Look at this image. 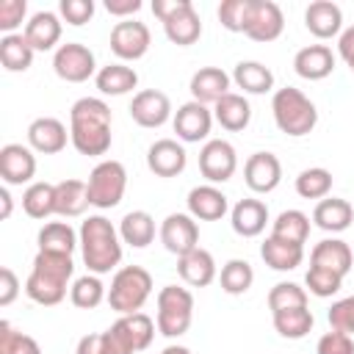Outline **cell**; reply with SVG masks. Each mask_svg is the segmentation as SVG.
I'll return each mask as SVG.
<instances>
[{
  "instance_id": "obj_1",
  "label": "cell",
  "mask_w": 354,
  "mask_h": 354,
  "mask_svg": "<svg viewBox=\"0 0 354 354\" xmlns=\"http://www.w3.org/2000/svg\"><path fill=\"white\" fill-rule=\"evenodd\" d=\"M69 141L80 155L97 158L111 149V108L100 97H80L69 111Z\"/></svg>"
},
{
  "instance_id": "obj_2",
  "label": "cell",
  "mask_w": 354,
  "mask_h": 354,
  "mask_svg": "<svg viewBox=\"0 0 354 354\" xmlns=\"http://www.w3.org/2000/svg\"><path fill=\"white\" fill-rule=\"evenodd\" d=\"M75 274L72 254H58V252H36L33 268L25 282L28 299H33L41 307H53L66 296L69 279Z\"/></svg>"
},
{
  "instance_id": "obj_3",
  "label": "cell",
  "mask_w": 354,
  "mask_h": 354,
  "mask_svg": "<svg viewBox=\"0 0 354 354\" xmlns=\"http://www.w3.org/2000/svg\"><path fill=\"white\" fill-rule=\"evenodd\" d=\"M80 252L91 274H108L122 263V238L119 230L105 216H88L80 224Z\"/></svg>"
},
{
  "instance_id": "obj_4",
  "label": "cell",
  "mask_w": 354,
  "mask_h": 354,
  "mask_svg": "<svg viewBox=\"0 0 354 354\" xmlns=\"http://www.w3.org/2000/svg\"><path fill=\"white\" fill-rule=\"evenodd\" d=\"M271 113H274V122H277L279 133L293 136V138L313 133V127L318 122V111H315L313 100L304 91L293 88V86H285V88L274 91Z\"/></svg>"
},
{
  "instance_id": "obj_5",
  "label": "cell",
  "mask_w": 354,
  "mask_h": 354,
  "mask_svg": "<svg viewBox=\"0 0 354 354\" xmlns=\"http://www.w3.org/2000/svg\"><path fill=\"white\" fill-rule=\"evenodd\" d=\"M152 293V277L147 268L141 266H122L108 288V304L111 310H116L119 315H130V313H141L144 301Z\"/></svg>"
},
{
  "instance_id": "obj_6",
  "label": "cell",
  "mask_w": 354,
  "mask_h": 354,
  "mask_svg": "<svg viewBox=\"0 0 354 354\" xmlns=\"http://www.w3.org/2000/svg\"><path fill=\"white\" fill-rule=\"evenodd\" d=\"M152 11L171 44L188 47L202 36V19L191 0H152Z\"/></svg>"
},
{
  "instance_id": "obj_7",
  "label": "cell",
  "mask_w": 354,
  "mask_h": 354,
  "mask_svg": "<svg viewBox=\"0 0 354 354\" xmlns=\"http://www.w3.org/2000/svg\"><path fill=\"white\" fill-rule=\"evenodd\" d=\"M194 318V296L188 288H177V285H166L158 293V332L163 337H180L188 332Z\"/></svg>"
},
{
  "instance_id": "obj_8",
  "label": "cell",
  "mask_w": 354,
  "mask_h": 354,
  "mask_svg": "<svg viewBox=\"0 0 354 354\" xmlns=\"http://www.w3.org/2000/svg\"><path fill=\"white\" fill-rule=\"evenodd\" d=\"M86 188H88V202L94 207H100V210L116 207L127 188V171L119 160H100L91 169Z\"/></svg>"
},
{
  "instance_id": "obj_9",
  "label": "cell",
  "mask_w": 354,
  "mask_h": 354,
  "mask_svg": "<svg viewBox=\"0 0 354 354\" xmlns=\"http://www.w3.org/2000/svg\"><path fill=\"white\" fill-rule=\"evenodd\" d=\"M53 69L66 83H83L97 72L94 53L80 41H66L53 55Z\"/></svg>"
},
{
  "instance_id": "obj_10",
  "label": "cell",
  "mask_w": 354,
  "mask_h": 354,
  "mask_svg": "<svg viewBox=\"0 0 354 354\" xmlns=\"http://www.w3.org/2000/svg\"><path fill=\"white\" fill-rule=\"evenodd\" d=\"M235 169H238V155L230 141H224V138L205 141V147L199 149V171L210 185L227 183L235 174Z\"/></svg>"
},
{
  "instance_id": "obj_11",
  "label": "cell",
  "mask_w": 354,
  "mask_h": 354,
  "mask_svg": "<svg viewBox=\"0 0 354 354\" xmlns=\"http://www.w3.org/2000/svg\"><path fill=\"white\" fill-rule=\"evenodd\" d=\"M152 44V36H149V28L138 19H122L113 25L111 30V50L116 58L122 61H138L147 55Z\"/></svg>"
},
{
  "instance_id": "obj_12",
  "label": "cell",
  "mask_w": 354,
  "mask_h": 354,
  "mask_svg": "<svg viewBox=\"0 0 354 354\" xmlns=\"http://www.w3.org/2000/svg\"><path fill=\"white\" fill-rule=\"evenodd\" d=\"M285 28L282 8L274 0H249V14H246V28L243 33L254 41H274L279 39Z\"/></svg>"
},
{
  "instance_id": "obj_13",
  "label": "cell",
  "mask_w": 354,
  "mask_h": 354,
  "mask_svg": "<svg viewBox=\"0 0 354 354\" xmlns=\"http://www.w3.org/2000/svg\"><path fill=\"white\" fill-rule=\"evenodd\" d=\"M160 243L166 252L183 257L199 246V227L191 213H169L160 224Z\"/></svg>"
},
{
  "instance_id": "obj_14",
  "label": "cell",
  "mask_w": 354,
  "mask_h": 354,
  "mask_svg": "<svg viewBox=\"0 0 354 354\" xmlns=\"http://www.w3.org/2000/svg\"><path fill=\"white\" fill-rule=\"evenodd\" d=\"M210 124H213V111L196 100L180 105L174 113V133L185 144H199L202 138H207Z\"/></svg>"
},
{
  "instance_id": "obj_15",
  "label": "cell",
  "mask_w": 354,
  "mask_h": 354,
  "mask_svg": "<svg viewBox=\"0 0 354 354\" xmlns=\"http://www.w3.org/2000/svg\"><path fill=\"white\" fill-rule=\"evenodd\" d=\"M243 180L254 194H271L282 180V163L274 152H254L243 163Z\"/></svg>"
},
{
  "instance_id": "obj_16",
  "label": "cell",
  "mask_w": 354,
  "mask_h": 354,
  "mask_svg": "<svg viewBox=\"0 0 354 354\" xmlns=\"http://www.w3.org/2000/svg\"><path fill=\"white\" fill-rule=\"evenodd\" d=\"M130 116H133V122L141 124V127H160V124H166L169 116H171V102H169V97H166L163 91H158V88H144V91H138V94L133 97V102H130Z\"/></svg>"
},
{
  "instance_id": "obj_17",
  "label": "cell",
  "mask_w": 354,
  "mask_h": 354,
  "mask_svg": "<svg viewBox=\"0 0 354 354\" xmlns=\"http://www.w3.org/2000/svg\"><path fill=\"white\" fill-rule=\"evenodd\" d=\"M36 174V155L22 144H6L0 149V177L6 185L30 183Z\"/></svg>"
},
{
  "instance_id": "obj_18",
  "label": "cell",
  "mask_w": 354,
  "mask_h": 354,
  "mask_svg": "<svg viewBox=\"0 0 354 354\" xmlns=\"http://www.w3.org/2000/svg\"><path fill=\"white\" fill-rule=\"evenodd\" d=\"M230 83L232 77L221 69V66H202L191 75V97L202 105H216L221 97L230 94Z\"/></svg>"
},
{
  "instance_id": "obj_19",
  "label": "cell",
  "mask_w": 354,
  "mask_h": 354,
  "mask_svg": "<svg viewBox=\"0 0 354 354\" xmlns=\"http://www.w3.org/2000/svg\"><path fill=\"white\" fill-rule=\"evenodd\" d=\"M69 141V133L61 119L55 116H39L28 127V144L41 155H58Z\"/></svg>"
},
{
  "instance_id": "obj_20",
  "label": "cell",
  "mask_w": 354,
  "mask_h": 354,
  "mask_svg": "<svg viewBox=\"0 0 354 354\" xmlns=\"http://www.w3.org/2000/svg\"><path fill=\"white\" fill-rule=\"evenodd\" d=\"M185 163H188V155L183 144H177L174 138H158L147 149V166L158 177H177L185 169Z\"/></svg>"
},
{
  "instance_id": "obj_21",
  "label": "cell",
  "mask_w": 354,
  "mask_h": 354,
  "mask_svg": "<svg viewBox=\"0 0 354 354\" xmlns=\"http://www.w3.org/2000/svg\"><path fill=\"white\" fill-rule=\"evenodd\" d=\"M304 25L315 39H332L343 33V11L332 0H315L304 11Z\"/></svg>"
},
{
  "instance_id": "obj_22",
  "label": "cell",
  "mask_w": 354,
  "mask_h": 354,
  "mask_svg": "<svg viewBox=\"0 0 354 354\" xmlns=\"http://www.w3.org/2000/svg\"><path fill=\"white\" fill-rule=\"evenodd\" d=\"M177 274L191 288H207L216 279V260H213V254L207 249L196 246L188 254L177 257Z\"/></svg>"
},
{
  "instance_id": "obj_23",
  "label": "cell",
  "mask_w": 354,
  "mask_h": 354,
  "mask_svg": "<svg viewBox=\"0 0 354 354\" xmlns=\"http://www.w3.org/2000/svg\"><path fill=\"white\" fill-rule=\"evenodd\" d=\"M310 266H318V268H326V271H335V274L346 277L351 271V266H354L351 246L346 241H340V238H326V241L313 246Z\"/></svg>"
},
{
  "instance_id": "obj_24",
  "label": "cell",
  "mask_w": 354,
  "mask_h": 354,
  "mask_svg": "<svg viewBox=\"0 0 354 354\" xmlns=\"http://www.w3.org/2000/svg\"><path fill=\"white\" fill-rule=\"evenodd\" d=\"M293 69L304 80H324L335 69V55L326 44H307L293 55Z\"/></svg>"
},
{
  "instance_id": "obj_25",
  "label": "cell",
  "mask_w": 354,
  "mask_h": 354,
  "mask_svg": "<svg viewBox=\"0 0 354 354\" xmlns=\"http://www.w3.org/2000/svg\"><path fill=\"white\" fill-rule=\"evenodd\" d=\"M185 202H188V213H191L194 218H199V221H218V218L227 213V207H230L224 191H218V188L210 185V183L191 188Z\"/></svg>"
},
{
  "instance_id": "obj_26",
  "label": "cell",
  "mask_w": 354,
  "mask_h": 354,
  "mask_svg": "<svg viewBox=\"0 0 354 354\" xmlns=\"http://www.w3.org/2000/svg\"><path fill=\"white\" fill-rule=\"evenodd\" d=\"M266 221H268V207H266V202L252 199V196L235 202V207H232V213H230L232 230H235L238 235H243V238L260 235V232L266 230Z\"/></svg>"
},
{
  "instance_id": "obj_27",
  "label": "cell",
  "mask_w": 354,
  "mask_h": 354,
  "mask_svg": "<svg viewBox=\"0 0 354 354\" xmlns=\"http://www.w3.org/2000/svg\"><path fill=\"white\" fill-rule=\"evenodd\" d=\"M25 39L36 53H47L61 39V19L53 11H36L25 25Z\"/></svg>"
},
{
  "instance_id": "obj_28",
  "label": "cell",
  "mask_w": 354,
  "mask_h": 354,
  "mask_svg": "<svg viewBox=\"0 0 354 354\" xmlns=\"http://www.w3.org/2000/svg\"><path fill=\"white\" fill-rule=\"evenodd\" d=\"M313 221L315 227H321L324 232H343L351 227L354 221V207L346 202V199H337V196H326L315 205L313 210Z\"/></svg>"
},
{
  "instance_id": "obj_29",
  "label": "cell",
  "mask_w": 354,
  "mask_h": 354,
  "mask_svg": "<svg viewBox=\"0 0 354 354\" xmlns=\"http://www.w3.org/2000/svg\"><path fill=\"white\" fill-rule=\"evenodd\" d=\"M260 257L266 260V266H271L274 271H293L296 266H301L304 260V246L282 241L277 235H268L260 243Z\"/></svg>"
},
{
  "instance_id": "obj_30",
  "label": "cell",
  "mask_w": 354,
  "mask_h": 354,
  "mask_svg": "<svg viewBox=\"0 0 354 354\" xmlns=\"http://www.w3.org/2000/svg\"><path fill=\"white\" fill-rule=\"evenodd\" d=\"M88 188L83 180H61L55 183V213L64 216V218H75V216H83L86 207H88Z\"/></svg>"
},
{
  "instance_id": "obj_31",
  "label": "cell",
  "mask_w": 354,
  "mask_h": 354,
  "mask_svg": "<svg viewBox=\"0 0 354 354\" xmlns=\"http://www.w3.org/2000/svg\"><path fill=\"white\" fill-rule=\"evenodd\" d=\"M213 119H216L224 130L238 133V130H243V127L252 122V108H249V102H246L243 94L230 91L227 97H221V100L213 105Z\"/></svg>"
},
{
  "instance_id": "obj_32",
  "label": "cell",
  "mask_w": 354,
  "mask_h": 354,
  "mask_svg": "<svg viewBox=\"0 0 354 354\" xmlns=\"http://www.w3.org/2000/svg\"><path fill=\"white\" fill-rule=\"evenodd\" d=\"M232 80L246 94H266L274 88V72L260 61H238Z\"/></svg>"
},
{
  "instance_id": "obj_33",
  "label": "cell",
  "mask_w": 354,
  "mask_h": 354,
  "mask_svg": "<svg viewBox=\"0 0 354 354\" xmlns=\"http://www.w3.org/2000/svg\"><path fill=\"white\" fill-rule=\"evenodd\" d=\"M119 238L133 249H144L155 238V218L147 210H130L119 221Z\"/></svg>"
},
{
  "instance_id": "obj_34",
  "label": "cell",
  "mask_w": 354,
  "mask_h": 354,
  "mask_svg": "<svg viewBox=\"0 0 354 354\" xmlns=\"http://www.w3.org/2000/svg\"><path fill=\"white\" fill-rule=\"evenodd\" d=\"M94 83L102 94H111V97H122L127 91H133L138 86V75L133 66H124V64H108L102 66L97 75H94Z\"/></svg>"
},
{
  "instance_id": "obj_35",
  "label": "cell",
  "mask_w": 354,
  "mask_h": 354,
  "mask_svg": "<svg viewBox=\"0 0 354 354\" xmlns=\"http://www.w3.org/2000/svg\"><path fill=\"white\" fill-rule=\"evenodd\" d=\"M39 252H58V254H72L75 246H80V235L66 224V221H50L39 230Z\"/></svg>"
},
{
  "instance_id": "obj_36",
  "label": "cell",
  "mask_w": 354,
  "mask_h": 354,
  "mask_svg": "<svg viewBox=\"0 0 354 354\" xmlns=\"http://www.w3.org/2000/svg\"><path fill=\"white\" fill-rule=\"evenodd\" d=\"M33 47L28 44L25 33H8L0 39V64L8 72H25L33 64Z\"/></svg>"
},
{
  "instance_id": "obj_37",
  "label": "cell",
  "mask_w": 354,
  "mask_h": 354,
  "mask_svg": "<svg viewBox=\"0 0 354 354\" xmlns=\"http://www.w3.org/2000/svg\"><path fill=\"white\" fill-rule=\"evenodd\" d=\"M22 210L30 218H47L55 213V185L53 183H30L22 194Z\"/></svg>"
},
{
  "instance_id": "obj_38",
  "label": "cell",
  "mask_w": 354,
  "mask_h": 354,
  "mask_svg": "<svg viewBox=\"0 0 354 354\" xmlns=\"http://www.w3.org/2000/svg\"><path fill=\"white\" fill-rule=\"evenodd\" d=\"M271 235L304 246V241H307V235H310V216L301 213V210H282V213L274 218Z\"/></svg>"
},
{
  "instance_id": "obj_39",
  "label": "cell",
  "mask_w": 354,
  "mask_h": 354,
  "mask_svg": "<svg viewBox=\"0 0 354 354\" xmlns=\"http://www.w3.org/2000/svg\"><path fill=\"white\" fill-rule=\"evenodd\" d=\"M271 315H274V329H277L282 337H288V340L304 337V335L313 329V324H315V318H313V313H310L307 307L279 310V313H271Z\"/></svg>"
},
{
  "instance_id": "obj_40",
  "label": "cell",
  "mask_w": 354,
  "mask_h": 354,
  "mask_svg": "<svg viewBox=\"0 0 354 354\" xmlns=\"http://www.w3.org/2000/svg\"><path fill=\"white\" fill-rule=\"evenodd\" d=\"M116 326L124 332V337L130 340V346H133L136 351H144V348L152 343V337H155V324H152V318L144 315V313L119 315Z\"/></svg>"
},
{
  "instance_id": "obj_41",
  "label": "cell",
  "mask_w": 354,
  "mask_h": 354,
  "mask_svg": "<svg viewBox=\"0 0 354 354\" xmlns=\"http://www.w3.org/2000/svg\"><path fill=\"white\" fill-rule=\"evenodd\" d=\"M332 191V171L324 166H313L299 171L296 177V194L304 199H326Z\"/></svg>"
},
{
  "instance_id": "obj_42",
  "label": "cell",
  "mask_w": 354,
  "mask_h": 354,
  "mask_svg": "<svg viewBox=\"0 0 354 354\" xmlns=\"http://www.w3.org/2000/svg\"><path fill=\"white\" fill-rule=\"evenodd\" d=\"M218 282H221V290H224V293H230V296H241V293H246V290L252 288V282H254V271H252V266H249L246 260L235 257V260H227V263H224Z\"/></svg>"
},
{
  "instance_id": "obj_43",
  "label": "cell",
  "mask_w": 354,
  "mask_h": 354,
  "mask_svg": "<svg viewBox=\"0 0 354 354\" xmlns=\"http://www.w3.org/2000/svg\"><path fill=\"white\" fill-rule=\"evenodd\" d=\"M69 299L80 310H94L102 299H108V293H105V285L100 282L97 274H86V277L75 279V285L69 288Z\"/></svg>"
},
{
  "instance_id": "obj_44",
  "label": "cell",
  "mask_w": 354,
  "mask_h": 354,
  "mask_svg": "<svg viewBox=\"0 0 354 354\" xmlns=\"http://www.w3.org/2000/svg\"><path fill=\"white\" fill-rule=\"evenodd\" d=\"M293 307H307V290L299 288L296 282H277L268 290V310H293Z\"/></svg>"
},
{
  "instance_id": "obj_45",
  "label": "cell",
  "mask_w": 354,
  "mask_h": 354,
  "mask_svg": "<svg viewBox=\"0 0 354 354\" xmlns=\"http://www.w3.org/2000/svg\"><path fill=\"white\" fill-rule=\"evenodd\" d=\"M0 354H41V348L30 335H22L8 321H0Z\"/></svg>"
},
{
  "instance_id": "obj_46",
  "label": "cell",
  "mask_w": 354,
  "mask_h": 354,
  "mask_svg": "<svg viewBox=\"0 0 354 354\" xmlns=\"http://www.w3.org/2000/svg\"><path fill=\"white\" fill-rule=\"evenodd\" d=\"M304 282H307V288H310V293H313V296H318V299H329V296H335V293L340 290L343 277H340V274H335V271H326V268L310 266V271H307Z\"/></svg>"
},
{
  "instance_id": "obj_47",
  "label": "cell",
  "mask_w": 354,
  "mask_h": 354,
  "mask_svg": "<svg viewBox=\"0 0 354 354\" xmlns=\"http://www.w3.org/2000/svg\"><path fill=\"white\" fill-rule=\"evenodd\" d=\"M218 22L232 30V33H243L246 28V14H249V0H224L218 6Z\"/></svg>"
},
{
  "instance_id": "obj_48",
  "label": "cell",
  "mask_w": 354,
  "mask_h": 354,
  "mask_svg": "<svg viewBox=\"0 0 354 354\" xmlns=\"http://www.w3.org/2000/svg\"><path fill=\"white\" fill-rule=\"evenodd\" d=\"M329 326L335 332H343V335H354V296H346V299H337L329 313Z\"/></svg>"
},
{
  "instance_id": "obj_49",
  "label": "cell",
  "mask_w": 354,
  "mask_h": 354,
  "mask_svg": "<svg viewBox=\"0 0 354 354\" xmlns=\"http://www.w3.org/2000/svg\"><path fill=\"white\" fill-rule=\"evenodd\" d=\"M25 11H28L25 0H0V30H3V36L14 33V28L22 25Z\"/></svg>"
},
{
  "instance_id": "obj_50",
  "label": "cell",
  "mask_w": 354,
  "mask_h": 354,
  "mask_svg": "<svg viewBox=\"0 0 354 354\" xmlns=\"http://www.w3.org/2000/svg\"><path fill=\"white\" fill-rule=\"evenodd\" d=\"M58 11L69 25H86L94 17V0H61Z\"/></svg>"
},
{
  "instance_id": "obj_51",
  "label": "cell",
  "mask_w": 354,
  "mask_h": 354,
  "mask_svg": "<svg viewBox=\"0 0 354 354\" xmlns=\"http://www.w3.org/2000/svg\"><path fill=\"white\" fill-rule=\"evenodd\" d=\"M100 346H102V354H136V348L130 346V340L124 337V332L111 324L105 332H100Z\"/></svg>"
},
{
  "instance_id": "obj_52",
  "label": "cell",
  "mask_w": 354,
  "mask_h": 354,
  "mask_svg": "<svg viewBox=\"0 0 354 354\" xmlns=\"http://www.w3.org/2000/svg\"><path fill=\"white\" fill-rule=\"evenodd\" d=\"M318 354H354V340L351 335H343V332H326L321 340H318Z\"/></svg>"
},
{
  "instance_id": "obj_53",
  "label": "cell",
  "mask_w": 354,
  "mask_h": 354,
  "mask_svg": "<svg viewBox=\"0 0 354 354\" xmlns=\"http://www.w3.org/2000/svg\"><path fill=\"white\" fill-rule=\"evenodd\" d=\"M17 293H19L17 274H14L8 266H3V268H0V307H8V304L17 299Z\"/></svg>"
},
{
  "instance_id": "obj_54",
  "label": "cell",
  "mask_w": 354,
  "mask_h": 354,
  "mask_svg": "<svg viewBox=\"0 0 354 354\" xmlns=\"http://www.w3.org/2000/svg\"><path fill=\"white\" fill-rule=\"evenodd\" d=\"M337 53H340L343 64L354 72V25H348V28L337 36Z\"/></svg>"
},
{
  "instance_id": "obj_55",
  "label": "cell",
  "mask_w": 354,
  "mask_h": 354,
  "mask_svg": "<svg viewBox=\"0 0 354 354\" xmlns=\"http://www.w3.org/2000/svg\"><path fill=\"white\" fill-rule=\"evenodd\" d=\"M141 8V0H105V11L113 17H127Z\"/></svg>"
},
{
  "instance_id": "obj_56",
  "label": "cell",
  "mask_w": 354,
  "mask_h": 354,
  "mask_svg": "<svg viewBox=\"0 0 354 354\" xmlns=\"http://www.w3.org/2000/svg\"><path fill=\"white\" fill-rule=\"evenodd\" d=\"M75 354H102V346H100V335H83L77 340V348Z\"/></svg>"
},
{
  "instance_id": "obj_57",
  "label": "cell",
  "mask_w": 354,
  "mask_h": 354,
  "mask_svg": "<svg viewBox=\"0 0 354 354\" xmlns=\"http://www.w3.org/2000/svg\"><path fill=\"white\" fill-rule=\"evenodd\" d=\"M0 202H3L0 218H8V216H11V194H8V188H0Z\"/></svg>"
},
{
  "instance_id": "obj_58",
  "label": "cell",
  "mask_w": 354,
  "mask_h": 354,
  "mask_svg": "<svg viewBox=\"0 0 354 354\" xmlns=\"http://www.w3.org/2000/svg\"><path fill=\"white\" fill-rule=\"evenodd\" d=\"M160 354H191V348H185V346H166Z\"/></svg>"
}]
</instances>
